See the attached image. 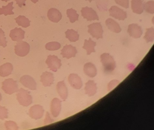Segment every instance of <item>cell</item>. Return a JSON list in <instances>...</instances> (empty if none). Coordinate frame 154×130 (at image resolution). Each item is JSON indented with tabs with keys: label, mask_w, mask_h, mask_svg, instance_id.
Masks as SVG:
<instances>
[{
	"label": "cell",
	"mask_w": 154,
	"mask_h": 130,
	"mask_svg": "<svg viewBox=\"0 0 154 130\" xmlns=\"http://www.w3.org/2000/svg\"><path fill=\"white\" fill-rule=\"evenodd\" d=\"M100 61L103 65L104 71L110 73L116 68V62L113 57L109 53H103L100 56Z\"/></svg>",
	"instance_id": "6da1fadb"
},
{
	"label": "cell",
	"mask_w": 154,
	"mask_h": 130,
	"mask_svg": "<svg viewBox=\"0 0 154 130\" xmlns=\"http://www.w3.org/2000/svg\"><path fill=\"white\" fill-rule=\"evenodd\" d=\"M96 45V43L92 40L91 38H90L89 40H85L84 46L83 47V48L86 50L87 55H89L91 54V53L96 52L94 47Z\"/></svg>",
	"instance_id": "cb8c5ba5"
},
{
	"label": "cell",
	"mask_w": 154,
	"mask_h": 130,
	"mask_svg": "<svg viewBox=\"0 0 154 130\" xmlns=\"http://www.w3.org/2000/svg\"><path fill=\"white\" fill-rule=\"evenodd\" d=\"M61 51V55H62L63 58L67 59L75 57L77 52L76 47L71 45H66L63 47Z\"/></svg>",
	"instance_id": "8fae6325"
},
{
	"label": "cell",
	"mask_w": 154,
	"mask_h": 130,
	"mask_svg": "<svg viewBox=\"0 0 154 130\" xmlns=\"http://www.w3.org/2000/svg\"><path fill=\"white\" fill-rule=\"evenodd\" d=\"M66 38L71 42H75L79 40V35L77 32L73 29L67 30L65 33Z\"/></svg>",
	"instance_id": "d4e9b609"
},
{
	"label": "cell",
	"mask_w": 154,
	"mask_h": 130,
	"mask_svg": "<svg viewBox=\"0 0 154 130\" xmlns=\"http://www.w3.org/2000/svg\"><path fill=\"white\" fill-rule=\"evenodd\" d=\"M88 32L93 38L96 40L103 38V27L100 23H93L88 26Z\"/></svg>",
	"instance_id": "277c9868"
},
{
	"label": "cell",
	"mask_w": 154,
	"mask_h": 130,
	"mask_svg": "<svg viewBox=\"0 0 154 130\" xmlns=\"http://www.w3.org/2000/svg\"><path fill=\"white\" fill-rule=\"evenodd\" d=\"M13 70L12 65L7 63L0 66V76L2 77H6L11 73Z\"/></svg>",
	"instance_id": "603a6c76"
},
{
	"label": "cell",
	"mask_w": 154,
	"mask_h": 130,
	"mask_svg": "<svg viewBox=\"0 0 154 130\" xmlns=\"http://www.w3.org/2000/svg\"><path fill=\"white\" fill-rule=\"evenodd\" d=\"M20 82L25 87L31 90H36L37 84L34 79L29 75H24L21 78Z\"/></svg>",
	"instance_id": "30bf717a"
},
{
	"label": "cell",
	"mask_w": 154,
	"mask_h": 130,
	"mask_svg": "<svg viewBox=\"0 0 154 130\" xmlns=\"http://www.w3.org/2000/svg\"><path fill=\"white\" fill-rule=\"evenodd\" d=\"M2 1H5V2H8V1H9V0H1Z\"/></svg>",
	"instance_id": "f35d334b"
},
{
	"label": "cell",
	"mask_w": 154,
	"mask_h": 130,
	"mask_svg": "<svg viewBox=\"0 0 154 130\" xmlns=\"http://www.w3.org/2000/svg\"><path fill=\"white\" fill-rule=\"evenodd\" d=\"M61 47V45L57 42H51L46 44L45 47L47 50L54 51L59 50Z\"/></svg>",
	"instance_id": "f546056e"
},
{
	"label": "cell",
	"mask_w": 154,
	"mask_h": 130,
	"mask_svg": "<svg viewBox=\"0 0 154 130\" xmlns=\"http://www.w3.org/2000/svg\"><path fill=\"white\" fill-rule=\"evenodd\" d=\"M25 32L21 28H16L11 30L9 34L13 41H20L24 38Z\"/></svg>",
	"instance_id": "9a60e30c"
},
{
	"label": "cell",
	"mask_w": 154,
	"mask_h": 130,
	"mask_svg": "<svg viewBox=\"0 0 154 130\" xmlns=\"http://www.w3.org/2000/svg\"><path fill=\"white\" fill-rule=\"evenodd\" d=\"M68 81L70 86L76 89H81L83 86L81 78L76 74L72 73L69 75Z\"/></svg>",
	"instance_id": "4fadbf2b"
},
{
	"label": "cell",
	"mask_w": 154,
	"mask_h": 130,
	"mask_svg": "<svg viewBox=\"0 0 154 130\" xmlns=\"http://www.w3.org/2000/svg\"><path fill=\"white\" fill-rule=\"evenodd\" d=\"M17 99L20 104L23 106H28L32 103V97L30 92L22 88L17 92Z\"/></svg>",
	"instance_id": "7a4b0ae2"
},
{
	"label": "cell",
	"mask_w": 154,
	"mask_h": 130,
	"mask_svg": "<svg viewBox=\"0 0 154 130\" xmlns=\"http://www.w3.org/2000/svg\"><path fill=\"white\" fill-rule=\"evenodd\" d=\"M56 88L60 97L63 101H65L68 96V89L64 81L59 82Z\"/></svg>",
	"instance_id": "ac0fdd59"
},
{
	"label": "cell",
	"mask_w": 154,
	"mask_h": 130,
	"mask_svg": "<svg viewBox=\"0 0 154 130\" xmlns=\"http://www.w3.org/2000/svg\"><path fill=\"white\" fill-rule=\"evenodd\" d=\"M146 31L145 33L144 39L146 40V43L152 42L154 41V28L146 29Z\"/></svg>",
	"instance_id": "f1b7e54d"
},
{
	"label": "cell",
	"mask_w": 154,
	"mask_h": 130,
	"mask_svg": "<svg viewBox=\"0 0 154 130\" xmlns=\"http://www.w3.org/2000/svg\"><path fill=\"white\" fill-rule=\"evenodd\" d=\"M31 1L34 4L36 3L37 2H38V0H31Z\"/></svg>",
	"instance_id": "74e56055"
},
{
	"label": "cell",
	"mask_w": 154,
	"mask_h": 130,
	"mask_svg": "<svg viewBox=\"0 0 154 130\" xmlns=\"http://www.w3.org/2000/svg\"><path fill=\"white\" fill-rule=\"evenodd\" d=\"M86 1H88L90 2H91L92 1H94V0H86Z\"/></svg>",
	"instance_id": "60d3db41"
},
{
	"label": "cell",
	"mask_w": 154,
	"mask_h": 130,
	"mask_svg": "<svg viewBox=\"0 0 154 130\" xmlns=\"http://www.w3.org/2000/svg\"><path fill=\"white\" fill-rule=\"evenodd\" d=\"M61 101L58 98H54L52 100L50 105V111L51 115L57 118L60 115L61 108Z\"/></svg>",
	"instance_id": "7c38bea8"
},
{
	"label": "cell",
	"mask_w": 154,
	"mask_h": 130,
	"mask_svg": "<svg viewBox=\"0 0 154 130\" xmlns=\"http://www.w3.org/2000/svg\"><path fill=\"white\" fill-rule=\"evenodd\" d=\"M106 27L113 32L118 33L121 32L122 29L117 22L112 18H108L106 21Z\"/></svg>",
	"instance_id": "44dd1931"
},
{
	"label": "cell",
	"mask_w": 154,
	"mask_h": 130,
	"mask_svg": "<svg viewBox=\"0 0 154 130\" xmlns=\"http://www.w3.org/2000/svg\"><path fill=\"white\" fill-rule=\"evenodd\" d=\"M41 81L44 87L51 86L54 81L53 74L48 71L44 72L41 76Z\"/></svg>",
	"instance_id": "e0dca14e"
},
{
	"label": "cell",
	"mask_w": 154,
	"mask_h": 130,
	"mask_svg": "<svg viewBox=\"0 0 154 130\" xmlns=\"http://www.w3.org/2000/svg\"><path fill=\"white\" fill-rule=\"evenodd\" d=\"M8 118V110L5 107L0 106V119L4 120Z\"/></svg>",
	"instance_id": "836d02e7"
},
{
	"label": "cell",
	"mask_w": 154,
	"mask_h": 130,
	"mask_svg": "<svg viewBox=\"0 0 154 130\" xmlns=\"http://www.w3.org/2000/svg\"><path fill=\"white\" fill-rule=\"evenodd\" d=\"M2 88L6 94L9 95L12 94L18 90L17 82L11 78L5 79L2 82Z\"/></svg>",
	"instance_id": "3957f363"
},
{
	"label": "cell",
	"mask_w": 154,
	"mask_h": 130,
	"mask_svg": "<svg viewBox=\"0 0 154 130\" xmlns=\"http://www.w3.org/2000/svg\"><path fill=\"white\" fill-rule=\"evenodd\" d=\"M109 14L111 16L116 19L124 20L127 17L126 11L121 9L116 6H113L109 10Z\"/></svg>",
	"instance_id": "ba28073f"
},
{
	"label": "cell",
	"mask_w": 154,
	"mask_h": 130,
	"mask_svg": "<svg viewBox=\"0 0 154 130\" xmlns=\"http://www.w3.org/2000/svg\"><path fill=\"white\" fill-rule=\"evenodd\" d=\"M1 99H2V96H1V94L0 93V101H1Z\"/></svg>",
	"instance_id": "ab89813d"
},
{
	"label": "cell",
	"mask_w": 154,
	"mask_h": 130,
	"mask_svg": "<svg viewBox=\"0 0 154 130\" xmlns=\"http://www.w3.org/2000/svg\"><path fill=\"white\" fill-rule=\"evenodd\" d=\"M43 106L39 105H34L30 108L29 115L32 119H38L42 118L44 113Z\"/></svg>",
	"instance_id": "52a82bcc"
},
{
	"label": "cell",
	"mask_w": 154,
	"mask_h": 130,
	"mask_svg": "<svg viewBox=\"0 0 154 130\" xmlns=\"http://www.w3.org/2000/svg\"><path fill=\"white\" fill-rule=\"evenodd\" d=\"M15 20L18 26H21L23 28H26L30 25L31 21L24 16H19Z\"/></svg>",
	"instance_id": "484cf974"
},
{
	"label": "cell",
	"mask_w": 154,
	"mask_h": 130,
	"mask_svg": "<svg viewBox=\"0 0 154 130\" xmlns=\"http://www.w3.org/2000/svg\"><path fill=\"white\" fill-rule=\"evenodd\" d=\"M14 2L9 3L8 5L4 6H3L2 8H0V15H4L5 16L8 15H14V13L12 11L14 8L13 7Z\"/></svg>",
	"instance_id": "4316f807"
},
{
	"label": "cell",
	"mask_w": 154,
	"mask_h": 130,
	"mask_svg": "<svg viewBox=\"0 0 154 130\" xmlns=\"http://www.w3.org/2000/svg\"><path fill=\"white\" fill-rule=\"evenodd\" d=\"M119 83V81L117 80H113L110 81L108 86V90L109 91L113 89L115 87H116Z\"/></svg>",
	"instance_id": "d590c367"
},
{
	"label": "cell",
	"mask_w": 154,
	"mask_h": 130,
	"mask_svg": "<svg viewBox=\"0 0 154 130\" xmlns=\"http://www.w3.org/2000/svg\"><path fill=\"white\" fill-rule=\"evenodd\" d=\"M17 2V4L18 5L20 8L22 7L23 6H25L26 5L25 2L26 0H15Z\"/></svg>",
	"instance_id": "8d00e7d4"
},
{
	"label": "cell",
	"mask_w": 154,
	"mask_h": 130,
	"mask_svg": "<svg viewBox=\"0 0 154 130\" xmlns=\"http://www.w3.org/2000/svg\"><path fill=\"white\" fill-rule=\"evenodd\" d=\"M45 63L48 68L54 72H57L61 66V60L54 55L48 56Z\"/></svg>",
	"instance_id": "8992f818"
},
{
	"label": "cell",
	"mask_w": 154,
	"mask_h": 130,
	"mask_svg": "<svg viewBox=\"0 0 154 130\" xmlns=\"http://www.w3.org/2000/svg\"><path fill=\"white\" fill-rule=\"evenodd\" d=\"M85 74L90 78L95 77L97 75V70L95 66L91 63H87L84 65L83 68Z\"/></svg>",
	"instance_id": "d6986e66"
},
{
	"label": "cell",
	"mask_w": 154,
	"mask_h": 130,
	"mask_svg": "<svg viewBox=\"0 0 154 130\" xmlns=\"http://www.w3.org/2000/svg\"><path fill=\"white\" fill-rule=\"evenodd\" d=\"M30 46L28 43L22 40L18 41L15 46V52L17 55L21 57L26 56L29 53Z\"/></svg>",
	"instance_id": "5b68a950"
},
{
	"label": "cell",
	"mask_w": 154,
	"mask_h": 130,
	"mask_svg": "<svg viewBox=\"0 0 154 130\" xmlns=\"http://www.w3.org/2000/svg\"><path fill=\"white\" fill-rule=\"evenodd\" d=\"M128 32L131 37L137 39L141 36L142 30L141 27L137 24H132L129 25Z\"/></svg>",
	"instance_id": "5bb4252c"
},
{
	"label": "cell",
	"mask_w": 154,
	"mask_h": 130,
	"mask_svg": "<svg viewBox=\"0 0 154 130\" xmlns=\"http://www.w3.org/2000/svg\"><path fill=\"white\" fill-rule=\"evenodd\" d=\"M97 90L96 83L93 81L89 80L85 84V90L86 94L90 97L93 96L96 94Z\"/></svg>",
	"instance_id": "ffe728a7"
},
{
	"label": "cell",
	"mask_w": 154,
	"mask_h": 130,
	"mask_svg": "<svg viewBox=\"0 0 154 130\" xmlns=\"http://www.w3.org/2000/svg\"><path fill=\"white\" fill-rule=\"evenodd\" d=\"M154 1H149L144 5V9L147 13L154 14Z\"/></svg>",
	"instance_id": "4dcf8cb0"
},
{
	"label": "cell",
	"mask_w": 154,
	"mask_h": 130,
	"mask_svg": "<svg viewBox=\"0 0 154 130\" xmlns=\"http://www.w3.org/2000/svg\"><path fill=\"white\" fill-rule=\"evenodd\" d=\"M81 12L82 16L86 19L87 21L99 20L97 13L91 8H88V7L83 8H82Z\"/></svg>",
	"instance_id": "9c48e42d"
},
{
	"label": "cell",
	"mask_w": 154,
	"mask_h": 130,
	"mask_svg": "<svg viewBox=\"0 0 154 130\" xmlns=\"http://www.w3.org/2000/svg\"><path fill=\"white\" fill-rule=\"evenodd\" d=\"M116 4L126 8L129 7V0H115Z\"/></svg>",
	"instance_id": "e575fe53"
},
{
	"label": "cell",
	"mask_w": 154,
	"mask_h": 130,
	"mask_svg": "<svg viewBox=\"0 0 154 130\" xmlns=\"http://www.w3.org/2000/svg\"><path fill=\"white\" fill-rule=\"evenodd\" d=\"M131 8L134 13L142 14L144 11V4L142 0H132Z\"/></svg>",
	"instance_id": "7402d4cb"
},
{
	"label": "cell",
	"mask_w": 154,
	"mask_h": 130,
	"mask_svg": "<svg viewBox=\"0 0 154 130\" xmlns=\"http://www.w3.org/2000/svg\"><path fill=\"white\" fill-rule=\"evenodd\" d=\"M48 19L54 23H58L62 18V15L59 10L55 8H51L47 13Z\"/></svg>",
	"instance_id": "2e32d148"
},
{
	"label": "cell",
	"mask_w": 154,
	"mask_h": 130,
	"mask_svg": "<svg viewBox=\"0 0 154 130\" xmlns=\"http://www.w3.org/2000/svg\"><path fill=\"white\" fill-rule=\"evenodd\" d=\"M67 17L69 18L70 22L73 23L79 20V15L77 14V11L73 8L68 9L67 11Z\"/></svg>",
	"instance_id": "83f0119b"
},
{
	"label": "cell",
	"mask_w": 154,
	"mask_h": 130,
	"mask_svg": "<svg viewBox=\"0 0 154 130\" xmlns=\"http://www.w3.org/2000/svg\"><path fill=\"white\" fill-rule=\"evenodd\" d=\"M6 37H5V33L2 29L0 28V46L5 48L7 46L8 42L6 40Z\"/></svg>",
	"instance_id": "d6a6232c"
},
{
	"label": "cell",
	"mask_w": 154,
	"mask_h": 130,
	"mask_svg": "<svg viewBox=\"0 0 154 130\" xmlns=\"http://www.w3.org/2000/svg\"><path fill=\"white\" fill-rule=\"evenodd\" d=\"M6 129L8 130H17L18 129L16 123L13 121H6L5 123Z\"/></svg>",
	"instance_id": "1f68e13d"
}]
</instances>
